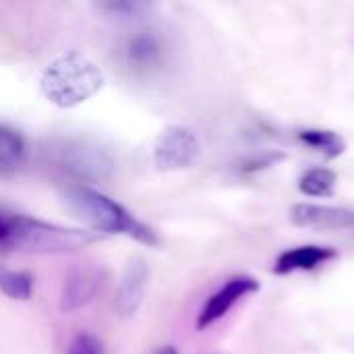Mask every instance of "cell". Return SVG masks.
<instances>
[{
	"label": "cell",
	"instance_id": "cell-1",
	"mask_svg": "<svg viewBox=\"0 0 354 354\" xmlns=\"http://www.w3.org/2000/svg\"><path fill=\"white\" fill-rule=\"evenodd\" d=\"M95 241L97 234L91 230L66 228L0 207V251L68 253Z\"/></svg>",
	"mask_w": 354,
	"mask_h": 354
},
{
	"label": "cell",
	"instance_id": "cell-2",
	"mask_svg": "<svg viewBox=\"0 0 354 354\" xmlns=\"http://www.w3.org/2000/svg\"><path fill=\"white\" fill-rule=\"evenodd\" d=\"M64 203L71 214L87 222L95 232L124 234L149 247L158 245V234L149 226L139 222L127 207H122L118 201L110 199L93 187H68L64 191Z\"/></svg>",
	"mask_w": 354,
	"mask_h": 354
},
{
	"label": "cell",
	"instance_id": "cell-3",
	"mask_svg": "<svg viewBox=\"0 0 354 354\" xmlns=\"http://www.w3.org/2000/svg\"><path fill=\"white\" fill-rule=\"evenodd\" d=\"M39 85L48 102L58 108H73L100 91L104 73L85 54L66 52L44 71Z\"/></svg>",
	"mask_w": 354,
	"mask_h": 354
},
{
	"label": "cell",
	"instance_id": "cell-4",
	"mask_svg": "<svg viewBox=\"0 0 354 354\" xmlns=\"http://www.w3.org/2000/svg\"><path fill=\"white\" fill-rule=\"evenodd\" d=\"M201 147L193 131L185 127H168L153 145V162L160 170H185L199 160Z\"/></svg>",
	"mask_w": 354,
	"mask_h": 354
},
{
	"label": "cell",
	"instance_id": "cell-5",
	"mask_svg": "<svg viewBox=\"0 0 354 354\" xmlns=\"http://www.w3.org/2000/svg\"><path fill=\"white\" fill-rule=\"evenodd\" d=\"M259 290V282L251 276H232L230 280H226V284L214 292L207 303L203 305L199 317H197V328L205 330L212 324H216L218 319H222L239 301H243L245 297L253 295Z\"/></svg>",
	"mask_w": 354,
	"mask_h": 354
},
{
	"label": "cell",
	"instance_id": "cell-6",
	"mask_svg": "<svg viewBox=\"0 0 354 354\" xmlns=\"http://www.w3.org/2000/svg\"><path fill=\"white\" fill-rule=\"evenodd\" d=\"M124 64L137 75H149L158 71L166 60V44L156 31L135 33L122 48Z\"/></svg>",
	"mask_w": 354,
	"mask_h": 354
},
{
	"label": "cell",
	"instance_id": "cell-7",
	"mask_svg": "<svg viewBox=\"0 0 354 354\" xmlns=\"http://www.w3.org/2000/svg\"><path fill=\"white\" fill-rule=\"evenodd\" d=\"M290 220L297 226L315 230H354V209L348 207L297 203L290 209Z\"/></svg>",
	"mask_w": 354,
	"mask_h": 354
},
{
	"label": "cell",
	"instance_id": "cell-8",
	"mask_svg": "<svg viewBox=\"0 0 354 354\" xmlns=\"http://www.w3.org/2000/svg\"><path fill=\"white\" fill-rule=\"evenodd\" d=\"M338 257V251L332 247H322V245H303L295 249H286L278 255L274 263V274L286 276L295 272H311L332 259Z\"/></svg>",
	"mask_w": 354,
	"mask_h": 354
},
{
	"label": "cell",
	"instance_id": "cell-9",
	"mask_svg": "<svg viewBox=\"0 0 354 354\" xmlns=\"http://www.w3.org/2000/svg\"><path fill=\"white\" fill-rule=\"evenodd\" d=\"M147 278H149V272L143 259L137 257L127 266L120 286H118V295H116V309L122 317H131L139 309L143 295H145Z\"/></svg>",
	"mask_w": 354,
	"mask_h": 354
},
{
	"label": "cell",
	"instance_id": "cell-10",
	"mask_svg": "<svg viewBox=\"0 0 354 354\" xmlns=\"http://www.w3.org/2000/svg\"><path fill=\"white\" fill-rule=\"evenodd\" d=\"M100 270L95 268H81L71 272V276L64 280V288H62V299L60 305L64 311H75L83 305H87L97 288H100Z\"/></svg>",
	"mask_w": 354,
	"mask_h": 354
},
{
	"label": "cell",
	"instance_id": "cell-11",
	"mask_svg": "<svg viewBox=\"0 0 354 354\" xmlns=\"http://www.w3.org/2000/svg\"><path fill=\"white\" fill-rule=\"evenodd\" d=\"M27 145L21 133L0 124V178H12L25 164Z\"/></svg>",
	"mask_w": 354,
	"mask_h": 354
},
{
	"label": "cell",
	"instance_id": "cell-12",
	"mask_svg": "<svg viewBox=\"0 0 354 354\" xmlns=\"http://www.w3.org/2000/svg\"><path fill=\"white\" fill-rule=\"evenodd\" d=\"M297 137L303 145H307L309 149H313L315 153H319L328 160H334L346 151L344 137L330 129H301L297 133Z\"/></svg>",
	"mask_w": 354,
	"mask_h": 354
},
{
	"label": "cell",
	"instance_id": "cell-13",
	"mask_svg": "<svg viewBox=\"0 0 354 354\" xmlns=\"http://www.w3.org/2000/svg\"><path fill=\"white\" fill-rule=\"evenodd\" d=\"M338 185V176L330 168H313L307 170L299 180V191L307 197H330L334 195Z\"/></svg>",
	"mask_w": 354,
	"mask_h": 354
},
{
	"label": "cell",
	"instance_id": "cell-14",
	"mask_svg": "<svg viewBox=\"0 0 354 354\" xmlns=\"http://www.w3.org/2000/svg\"><path fill=\"white\" fill-rule=\"evenodd\" d=\"M0 292L15 301H27L33 292V278L25 272H15L0 266Z\"/></svg>",
	"mask_w": 354,
	"mask_h": 354
},
{
	"label": "cell",
	"instance_id": "cell-15",
	"mask_svg": "<svg viewBox=\"0 0 354 354\" xmlns=\"http://www.w3.org/2000/svg\"><path fill=\"white\" fill-rule=\"evenodd\" d=\"M66 354H104V348H102V342L91 336V334H79L71 346H68V353Z\"/></svg>",
	"mask_w": 354,
	"mask_h": 354
},
{
	"label": "cell",
	"instance_id": "cell-16",
	"mask_svg": "<svg viewBox=\"0 0 354 354\" xmlns=\"http://www.w3.org/2000/svg\"><path fill=\"white\" fill-rule=\"evenodd\" d=\"M149 354H178V353H176V348H174V346H160V348L151 351Z\"/></svg>",
	"mask_w": 354,
	"mask_h": 354
}]
</instances>
